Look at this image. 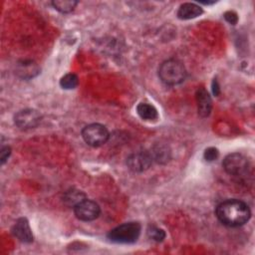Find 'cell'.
<instances>
[{
  "label": "cell",
  "instance_id": "obj_1",
  "mask_svg": "<svg viewBox=\"0 0 255 255\" xmlns=\"http://www.w3.org/2000/svg\"><path fill=\"white\" fill-rule=\"evenodd\" d=\"M215 213L218 220L229 227L244 225L251 215L248 205L238 199L222 201L217 205Z\"/></svg>",
  "mask_w": 255,
  "mask_h": 255
},
{
  "label": "cell",
  "instance_id": "obj_2",
  "mask_svg": "<svg viewBox=\"0 0 255 255\" xmlns=\"http://www.w3.org/2000/svg\"><path fill=\"white\" fill-rule=\"evenodd\" d=\"M158 77L167 86L181 84L186 77L184 65L176 59H168L162 62L158 68Z\"/></svg>",
  "mask_w": 255,
  "mask_h": 255
},
{
  "label": "cell",
  "instance_id": "obj_3",
  "mask_svg": "<svg viewBox=\"0 0 255 255\" xmlns=\"http://www.w3.org/2000/svg\"><path fill=\"white\" fill-rule=\"evenodd\" d=\"M139 234L140 224L137 222H128L112 229L108 234V238L115 243L129 244L135 242Z\"/></svg>",
  "mask_w": 255,
  "mask_h": 255
},
{
  "label": "cell",
  "instance_id": "obj_4",
  "mask_svg": "<svg viewBox=\"0 0 255 255\" xmlns=\"http://www.w3.org/2000/svg\"><path fill=\"white\" fill-rule=\"evenodd\" d=\"M82 136L86 143L97 147L108 141L110 133L105 126L101 124H91L83 128Z\"/></svg>",
  "mask_w": 255,
  "mask_h": 255
},
{
  "label": "cell",
  "instance_id": "obj_5",
  "mask_svg": "<svg viewBox=\"0 0 255 255\" xmlns=\"http://www.w3.org/2000/svg\"><path fill=\"white\" fill-rule=\"evenodd\" d=\"M222 165L228 174L233 176H243L248 172L249 161L243 154L239 152H233L225 156Z\"/></svg>",
  "mask_w": 255,
  "mask_h": 255
},
{
  "label": "cell",
  "instance_id": "obj_6",
  "mask_svg": "<svg viewBox=\"0 0 255 255\" xmlns=\"http://www.w3.org/2000/svg\"><path fill=\"white\" fill-rule=\"evenodd\" d=\"M101 209L97 202L91 199H83L74 206L76 217L82 221H93L100 215Z\"/></svg>",
  "mask_w": 255,
  "mask_h": 255
},
{
  "label": "cell",
  "instance_id": "obj_7",
  "mask_svg": "<svg viewBox=\"0 0 255 255\" xmlns=\"http://www.w3.org/2000/svg\"><path fill=\"white\" fill-rule=\"evenodd\" d=\"M42 120L40 113L33 109H25L19 111L14 116L15 125L21 129H30L36 128Z\"/></svg>",
  "mask_w": 255,
  "mask_h": 255
},
{
  "label": "cell",
  "instance_id": "obj_8",
  "mask_svg": "<svg viewBox=\"0 0 255 255\" xmlns=\"http://www.w3.org/2000/svg\"><path fill=\"white\" fill-rule=\"evenodd\" d=\"M151 152L148 151H138L130 154L127 159V164L128 168L135 172H141L147 169L152 163Z\"/></svg>",
  "mask_w": 255,
  "mask_h": 255
},
{
  "label": "cell",
  "instance_id": "obj_9",
  "mask_svg": "<svg viewBox=\"0 0 255 255\" xmlns=\"http://www.w3.org/2000/svg\"><path fill=\"white\" fill-rule=\"evenodd\" d=\"M12 233L20 241L25 243H30L33 241V234L29 225V222L26 218H19L12 228Z\"/></svg>",
  "mask_w": 255,
  "mask_h": 255
},
{
  "label": "cell",
  "instance_id": "obj_10",
  "mask_svg": "<svg viewBox=\"0 0 255 255\" xmlns=\"http://www.w3.org/2000/svg\"><path fill=\"white\" fill-rule=\"evenodd\" d=\"M196 102H197V110H198V115L202 118H206L209 116L212 108V102L211 98L208 94V92L200 88L196 92Z\"/></svg>",
  "mask_w": 255,
  "mask_h": 255
},
{
  "label": "cell",
  "instance_id": "obj_11",
  "mask_svg": "<svg viewBox=\"0 0 255 255\" xmlns=\"http://www.w3.org/2000/svg\"><path fill=\"white\" fill-rule=\"evenodd\" d=\"M203 13V10L200 6L195 3H183L179 6L177 10V17L181 20H189L200 16Z\"/></svg>",
  "mask_w": 255,
  "mask_h": 255
},
{
  "label": "cell",
  "instance_id": "obj_12",
  "mask_svg": "<svg viewBox=\"0 0 255 255\" xmlns=\"http://www.w3.org/2000/svg\"><path fill=\"white\" fill-rule=\"evenodd\" d=\"M137 115L144 121L152 122L158 118V114L156 109L147 103H140L136 107Z\"/></svg>",
  "mask_w": 255,
  "mask_h": 255
},
{
  "label": "cell",
  "instance_id": "obj_13",
  "mask_svg": "<svg viewBox=\"0 0 255 255\" xmlns=\"http://www.w3.org/2000/svg\"><path fill=\"white\" fill-rule=\"evenodd\" d=\"M19 75L24 79L33 78L35 75L39 73L38 66L32 61H24L22 64L18 66Z\"/></svg>",
  "mask_w": 255,
  "mask_h": 255
},
{
  "label": "cell",
  "instance_id": "obj_14",
  "mask_svg": "<svg viewBox=\"0 0 255 255\" xmlns=\"http://www.w3.org/2000/svg\"><path fill=\"white\" fill-rule=\"evenodd\" d=\"M78 2L74 0H55L52 2L53 7L61 13H70L77 6Z\"/></svg>",
  "mask_w": 255,
  "mask_h": 255
},
{
  "label": "cell",
  "instance_id": "obj_15",
  "mask_svg": "<svg viewBox=\"0 0 255 255\" xmlns=\"http://www.w3.org/2000/svg\"><path fill=\"white\" fill-rule=\"evenodd\" d=\"M79 80L75 74H67L60 80V85L65 90H72L78 86Z\"/></svg>",
  "mask_w": 255,
  "mask_h": 255
},
{
  "label": "cell",
  "instance_id": "obj_16",
  "mask_svg": "<svg viewBox=\"0 0 255 255\" xmlns=\"http://www.w3.org/2000/svg\"><path fill=\"white\" fill-rule=\"evenodd\" d=\"M86 198V195L79 190H72V191H68L65 194L64 200L68 203V204H72L73 206H75L77 203H79L80 201H82L83 199Z\"/></svg>",
  "mask_w": 255,
  "mask_h": 255
},
{
  "label": "cell",
  "instance_id": "obj_17",
  "mask_svg": "<svg viewBox=\"0 0 255 255\" xmlns=\"http://www.w3.org/2000/svg\"><path fill=\"white\" fill-rule=\"evenodd\" d=\"M151 155L152 158L155 159L157 162H162L163 160L166 161L169 155V151H167V149L163 146H155L153 148V150L151 151Z\"/></svg>",
  "mask_w": 255,
  "mask_h": 255
},
{
  "label": "cell",
  "instance_id": "obj_18",
  "mask_svg": "<svg viewBox=\"0 0 255 255\" xmlns=\"http://www.w3.org/2000/svg\"><path fill=\"white\" fill-rule=\"evenodd\" d=\"M147 235L150 239H152L156 242H160L165 238L164 230L161 228H158L156 226H149L147 228Z\"/></svg>",
  "mask_w": 255,
  "mask_h": 255
},
{
  "label": "cell",
  "instance_id": "obj_19",
  "mask_svg": "<svg viewBox=\"0 0 255 255\" xmlns=\"http://www.w3.org/2000/svg\"><path fill=\"white\" fill-rule=\"evenodd\" d=\"M218 155H219V151H218V149L216 147H208V148H206L205 151H204V154H203L204 159L206 161H213V160L217 159Z\"/></svg>",
  "mask_w": 255,
  "mask_h": 255
},
{
  "label": "cell",
  "instance_id": "obj_20",
  "mask_svg": "<svg viewBox=\"0 0 255 255\" xmlns=\"http://www.w3.org/2000/svg\"><path fill=\"white\" fill-rule=\"evenodd\" d=\"M224 18L231 25H235L237 23V21H238L237 14L234 11H227V12H225Z\"/></svg>",
  "mask_w": 255,
  "mask_h": 255
},
{
  "label": "cell",
  "instance_id": "obj_21",
  "mask_svg": "<svg viewBox=\"0 0 255 255\" xmlns=\"http://www.w3.org/2000/svg\"><path fill=\"white\" fill-rule=\"evenodd\" d=\"M10 153H11V149H10L9 146H3V147L1 148V151H0L1 163H4V162L7 160V158H8L9 155H10Z\"/></svg>",
  "mask_w": 255,
  "mask_h": 255
},
{
  "label": "cell",
  "instance_id": "obj_22",
  "mask_svg": "<svg viewBox=\"0 0 255 255\" xmlns=\"http://www.w3.org/2000/svg\"><path fill=\"white\" fill-rule=\"evenodd\" d=\"M212 92H213V94L215 96L219 95V86H218V83H217V81L215 79L212 82Z\"/></svg>",
  "mask_w": 255,
  "mask_h": 255
}]
</instances>
